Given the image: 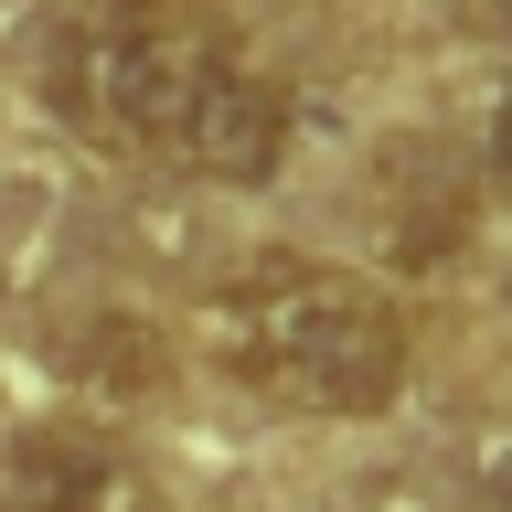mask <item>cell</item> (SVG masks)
<instances>
[{
  "label": "cell",
  "mask_w": 512,
  "mask_h": 512,
  "mask_svg": "<svg viewBox=\"0 0 512 512\" xmlns=\"http://www.w3.org/2000/svg\"><path fill=\"white\" fill-rule=\"evenodd\" d=\"M203 352L267 406L299 416H384L406 395L416 331L363 267H310V256H267L203 299Z\"/></svg>",
  "instance_id": "6da1fadb"
},
{
  "label": "cell",
  "mask_w": 512,
  "mask_h": 512,
  "mask_svg": "<svg viewBox=\"0 0 512 512\" xmlns=\"http://www.w3.org/2000/svg\"><path fill=\"white\" fill-rule=\"evenodd\" d=\"M235 64L214 0H86L43 43V96L96 150H171L192 96Z\"/></svg>",
  "instance_id": "7a4b0ae2"
},
{
  "label": "cell",
  "mask_w": 512,
  "mask_h": 512,
  "mask_svg": "<svg viewBox=\"0 0 512 512\" xmlns=\"http://www.w3.org/2000/svg\"><path fill=\"white\" fill-rule=\"evenodd\" d=\"M288 139H299V107H288V86L267 75V64H224L214 86L192 96V118H182V139L171 150L203 171V182H235V192H267L288 171Z\"/></svg>",
  "instance_id": "3957f363"
},
{
  "label": "cell",
  "mask_w": 512,
  "mask_h": 512,
  "mask_svg": "<svg viewBox=\"0 0 512 512\" xmlns=\"http://www.w3.org/2000/svg\"><path fill=\"white\" fill-rule=\"evenodd\" d=\"M0 512H171L139 459H118L86 427H32L0 470Z\"/></svg>",
  "instance_id": "277c9868"
},
{
  "label": "cell",
  "mask_w": 512,
  "mask_h": 512,
  "mask_svg": "<svg viewBox=\"0 0 512 512\" xmlns=\"http://www.w3.org/2000/svg\"><path fill=\"white\" fill-rule=\"evenodd\" d=\"M64 363L86 384H118V395H150L160 374H171V342H160L150 320H128V310H96V320H75L64 331Z\"/></svg>",
  "instance_id": "5b68a950"
},
{
  "label": "cell",
  "mask_w": 512,
  "mask_h": 512,
  "mask_svg": "<svg viewBox=\"0 0 512 512\" xmlns=\"http://www.w3.org/2000/svg\"><path fill=\"white\" fill-rule=\"evenodd\" d=\"M480 512H512V438L480 459Z\"/></svg>",
  "instance_id": "8992f818"
},
{
  "label": "cell",
  "mask_w": 512,
  "mask_h": 512,
  "mask_svg": "<svg viewBox=\"0 0 512 512\" xmlns=\"http://www.w3.org/2000/svg\"><path fill=\"white\" fill-rule=\"evenodd\" d=\"M491 182L512 192V96H502V107H491Z\"/></svg>",
  "instance_id": "52a82bcc"
},
{
  "label": "cell",
  "mask_w": 512,
  "mask_h": 512,
  "mask_svg": "<svg viewBox=\"0 0 512 512\" xmlns=\"http://www.w3.org/2000/svg\"><path fill=\"white\" fill-rule=\"evenodd\" d=\"M480 22H491V32H512V0H480Z\"/></svg>",
  "instance_id": "ba28073f"
},
{
  "label": "cell",
  "mask_w": 512,
  "mask_h": 512,
  "mask_svg": "<svg viewBox=\"0 0 512 512\" xmlns=\"http://www.w3.org/2000/svg\"><path fill=\"white\" fill-rule=\"evenodd\" d=\"M502 320H512V288H502Z\"/></svg>",
  "instance_id": "9c48e42d"
}]
</instances>
